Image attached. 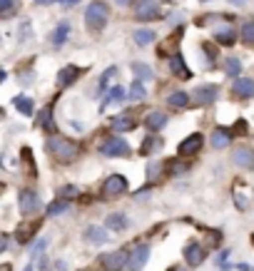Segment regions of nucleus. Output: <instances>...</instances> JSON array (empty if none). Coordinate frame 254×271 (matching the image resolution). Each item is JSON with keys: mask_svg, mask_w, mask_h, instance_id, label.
<instances>
[{"mask_svg": "<svg viewBox=\"0 0 254 271\" xmlns=\"http://www.w3.org/2000/svg\"><path fill=\"white\" fill-rule=\"evenodd\" d=\"M232 162L237 164V167H242V169H254V149L252 147H237L234 152H232Z\"/></svg>", "mask_w": 254, "mask_h": 271, "instance_id": "9d476101", "label": "nucleus"}, {"mask_svg": "<svg viewBox=\"0 0 254 271\" xmlns=\"http://www.w3.org/2000/svg\"><path fill=\"white\" fill-rule=\"evenodd\" d=\"M3 80H5V72H3V70H0V82H3Z\"/></svg>", "mask_w": 254, "mask_h": 271, "instance_id": "8fccbe9b", "label": "nucleus"}, {"mask_svg": "<svg viewBox=\"0 0 254 271\" xmlns=\"http://www.w3.org/2000/svg\"><path fill=\"white\" fill-rule=\"evenodd\" d=\"M127 214H122V211H112L107 219H105V226L107 229H112V231H125L127 229Z\"/></svg>", "mask_w": 254, "mask_h": 271, "instance_id": "f3484780", "label": "nucleus"}, {"mask_svg": "<svg viewBox=\"0 0 254 271\" xmlns=\"http://www.w3.org/2000/svg\"><path fill=\"white\" fill-rule=\"evenodd\" d=\"M112 77H117V68H107V70L100 75V85H97V90H100V92H107V90H110L107 82H110Z\"/></svg>", "mask_w": 254, "mask_h": 271, "instance_id": "7c9ffc66", "label": "nucleus"}, {"mask_svg": "<svg viewBox=\"0 0 254 271\" xmlns=\"http://www.w3.org/2000/svg\"><path fill=\"white\" fill-rule=\"evenodd\" d=\"M68 33H70V25H68V23H60V25L55 28V33L50 35V43H53L55 48H60V45L68 40Z\"/></svg>", "mask_w": 254, "mask_h": 271, "instance_id": "5701e85b", "label": "nucleus"}, {"mask_svg": "<svg viewBox=\"0 0 254 271\" xmlns=\"http://www.w3.org/2000/svg\"><path fill=\"white\" fill-rule=\"evenodd\" d=\"M107 20H110V8L102 3V0H95V3H90V8L85 10V25H87L92 33H97V30H102V28L107 25Z\"/></svg>", "mask_w": 254, "mask_h": 271, "instance_id": "f03ea898", "label": "nucleus"}, {"mask_svg": "<svg viewBox=\"0 0 254 271\" xmlns=\"http://www.w3.org/2000/svg\"><path fill=\"white\" fill-rule=\"evenodd\" d=\"M217 95H219L217 85H202V87L194 90V102L202 105V107H207V105H212L217 100Z\"/></svg>", "mask_w": 254, "mask_h": 271, "instance_id": "f8f14e48", "label": "nucleus"}, {"mask_svg": "<svg viewBox=\"0 0 254 271\" xmlns=\"http://www.w3.org/2000/svg\"><path fill=\"white\" fill-rule=\"evenodd\" d=\"M100 264H102L105 271H122L125 264H127V251H125V249H117V251L102 254V256H100Z\"/></svg>", "mask_w": 254, "mask_h": 271, "instance_id": "6e6552de", "label": "nucleus"}, {"mask_svg": "<svg viewBox=\"0 0 254 271\" xmlns=\"http://www.w3.org/2000/svg\"><path fill=\"white\" fill-rule=\"evenodd\" d=\"M5 249H8V236H5V234H0V254H3Z\"/></svg>", "mask_w": 254, "mask_h": 271, "instance_id": "79ce46f5", "label": "nucleus"}, {"mask_svg": "<svg viewBox=\"0 0 254 271\" xmlns=\"http://www.w3.org/2000/svg\"><path fill=\"white\" fill-rule=\"evenodd\" d=\"M80 72H83V68H78V65H68V68H63L60 75H58V85H60V87H70V85L80 77Z\"/></svg>", "mask_w": 254, "mask_h": 271, "instance_id": "4468645a", "label": "nucleus"}, {"mask_svg": "<svg viewBox=\"0 0 254 271\" xmlns=\"http://www.w3.org/2000/svg\"><path fill=\"white\" fill-rule=\"evenodd\" d=\"M48 266H50V261H48V259L43 256V259H40V271H50Z\"/></svg>", "mask_w": 254, "mask_h": 271, "instance_id": "c03bdc74", "label": "nucleus"}, {"mask_svg": "<svg viewBox=\"0 0 254 271\" xmlns=\"http://www.w3.org/2000/svg\"><path fill=\"white\" fill-rule=\"evenodd\" d=\"M122 97H125V90H122V87H120V85H117V87H115V90H112V95H110V97H107V100H122Z\"/></svg>", "mask_w": 254, "mask_h": 271, "instance_id": "ea45409f", "label": "nucleus"}, {"mask_svg": "<svg viewBox=\"0 0 254 271\" xmlns=\"http://www.w3.org/2000/svg\"><path fill=\"white\" fill-rule=\"evenodd\" d=\"M187 102H189V95H187V92H172V95L167 97V105H169L172 110H184Z\"/></svg>", "mask_w": 254, "mask_h": 271, "instance_id": "b1692460", "label": "nucleus"}, {"mask_svg": "<svg viewBox=\"0 0 254 271\" xmlns=\"http://www.w3.org/2000/svg\"><path fill=\"white\" fill-rule=\"evenodd\" d=\"M252 244H254V234H252Z\"/></svg>", "mask_w": 254, "mask_h": 271, "instance_id": "6e6d98bb", "label": "nucleus"}, {"mask_svg": "<svg viewBox=\"0 0 254 271\" xmlns=\"http://www.w3.org/2000/svg\"><path fill=\"white\" fill-rule=\"evenodd\" d=\"M112 130L115 132H130V130H135V120L130 115H117L112 120Z\"/></svg>", "mask_w": 254, "mask_h": 271, "instance_id": "4be33fe9", "label": "nucleus"}, {"mask_svg": "<svg viewBox=\"0 0 254 271\" xmlns=\"http://www.w3.org/2000/svg\"><path fill=\"white\" fill-rule=\"evenodd\" d=\"M132 72H135V77H137L140 82H142V80H150V77H152L150 68H147V65H140V63H135V65H132Z\"/></svg>", "mask_w": 254, "mask_h": 271, "instance_id": "f704fd0d", "label": "nucleus"}, {"mask_svg": "<svg viewBox=\"0 0 254 271\" xmlns=\"http://www.w3.org/2000/svg\"><path fill=\"white\" fill-rule=\"evenodd\" d=\"M169 70H172L174 75H179L182 80H187V77H189V70H187V65H184L182 55H172V58H169Z\"/></svg>", "mask_w": 254, "mask_h": 271, "instance_id": "aec40b11", "label": "nucleus"}, {"mask_svg": "<svg viewBox=\"0 0 254 271\" xmlns=\"http://www.w3.org/2000/svg\"><path fill=\"white\" fill-rule=\"evenodd\" d=\"M204 256H207V251H204V246H202V244L189 241V244L184 246V261H187L189 266H199V264L204 261Z\"/></svg>", "mask_w": 254, "mask_h": 271, "instance_id": "9b49d317", "label": "nucleus"}, {"mask_svg": "<svg viewBox=\"0 0 254 271\" xmlns=\"http://www.w3.org/2000/svg\"><path fill=\"white\" fill-rule=\"evenodd\" d=\"M202 48H204V53L209 55V60H214V55H217V50H214V48H212L209 43H207V45H202Z\"/></svg>", "mask_w": 254, "mask_h": 271, "instance_id": "a19ab883", "label": "nucleus"}, {"mask_svg": "<svg viewBox=\"0 0 254 271\" xmlns=\"http://www.w3.org/2000/svg\"><path fill=\"white\" fill-rule=\"evenodd\" d=\"M162 172V164H157V162H152L150 167H147V179L152 182V179H157V174Z\"/></svg>", "mask_w": 254, "mask_h": 271, "instance_id": "c9c22d12", "label": "nucleus"}, {"mask_svg": "<svg viewBox=\"0 0 254 271\" xmlns=\"http://www.w3.org/2000/svg\"><path fill=\"white\" fill-rule=\"evenodd\" d=\"M68 206H70V202H65V199H55V202L48 206V214H50V216L65 214V211H68Z\"/></svg>", "mask_w": 254, "mask_h": 271, "instance_id": "473e14b6", "label": "nucleus"}, {"mask_svg": "<svg viewBox=\"0 0 254 271\" xmlns=\"http://www.w3.org/2000/svg\"><path fill=\"white\" fill-rule=\"evenodd\" d=\"M60 197H63L65 202H68V199L78 197V189H75V187H63V189H60Z\"/></svg>", "mask_w": 254, "mask_h": 271, "instance_id": "e433bc0d", "label": "nucleus"}, {"mask_svg": "<svg viewBox=\"0 0 254 271\" xmlns=\"http://www.w3.org/2000/svg\"><path fill=\"white\" fill-rule=\"evenodd\" d=\"M55 269H58V271H68V264H65V261H58Z\"/></svg>", "mask_w": 254, "mask_h": 271, "instance_id": "a18cd8bd", "label": "nucleus"}, {"mask_svg": "<svg viewBox=\"0 0 254 271\" xmlns=\"http://www.w3.org/2000/svg\"><path fill=\"white\" fill-rule=\"evenodd\" d=\"M35 229H38V224H23V226H18V234H15L18 241H20V244H28L30 236L35 234Z\"/></svg>", "mask_w": 254, "mask_h": 271, "instance_id": "c85d7f7f", "label": "nucleus"}, {"mask_svg": "<svg viewBox=\"0 0 254 271\" xmlns=\"http://www.w3.org/2000/svg\"><path fill=\"white\" fill-rule=\"evenodd\" d=\"M145 95H147L145 85H142L140 80H135V82L130 85V92H127V97H130L132 102H140V100H145Z\"/></svg>", "mask_w": 254, "mask_h": 271, "instance_id": "bb28decb", "label": "nucleus"}, {"mask_svg": "<svg viewBox=\"0 0 254 271\" xmlns=\"http://www.w3.org/2000/svg\"><path fill=\"white\" fill-rule=\"evenodd\" d=\"M115 3H117V5H130L132 0H115Z\"/></svg>", "mask_w": 254, "mask_h": 271, "instance_id": "09e8293b", "label": "nucleus"}, {"mask_svg": "<svg viewBox=\"0 0 254 271\" xmlns=\"http://www.w3.org/2000/svg\"><path fill=\"white\" fill-rule=\"evenodd\" d=\"M18 206H20V214H25V216H30V214H35V211H40V197H38V192H33V189H23L20 194H18Z\"/></svg>", "mask_w": 254, "mask_h": 271, "instance_id": "20e7f679", "label": "nucleus"}, {"mask_svg": "<svg viewBox=\"0 0 254 271\" xmlns=\"http://www.w3.org/2000/svg\"><path fill=\"white\" fill-rule=\"evenodd\" d=\"M0 271H13V266L10 264H0Z\"/></svg>", "mask_w": 254, "mask_h": 271, "instance_id": "de8ad7c7", "label": "nucleus"}, {"mask_svg": "<svg viewBox=\"0 0 254 271\" xmlns=\"http://www.w3.org/2000/svg\"><path fill=\"white\" fill-rule=\"evenodd\" d=\"M152 40H155V33H152V30H137V33H135V43H137L140 48H142V45H150Z\"/></svg>", "mask_w": 254, "mask_h": 271, "instance_id": "72a5a7b5", "label": "nucleus"}, {"mask_svg": "<svg viewBox=\"0 0 254 271\" xmlns=\"http://www.w3.org/2000/svg\"><path fill=\"white\" fill-rule=\"evenodd\" d=\"M239 35H242V40H244L247 45H254V20H247V23L242 25Z\"/></svg>", "mask_w": 254, "mask_h": 271, "instance_id": "2f4dec72", "label": "nucleus"}, {"mask_svg": "<svg viewBox=\"0 0 254 271\" xmlns=\"http://www.w3.org/2000/svg\"><path fill=\"white\" fill-rule=\"evenodd\" d=\"M229 142H232V135L227 130H214L212 132V147L222 149V147H229Z\"/></svg>", "mask_w": 254, "mask_h": 271, "instance_id": "393cba45", "label": "nucleus"}, {"mask_svg": "<svg viewBox=\"0 0 254 271\" xmlns=\"http://www.w3.org/2000/svg\"><path fill=\"white\" fill-rule=\"evenodd\" d=\"M160 149H162V139L160 137H145L142 139V147H140V154L147 157V154H155Z\"/></svg>", "mask_w": 254, "mask_h": 271, "instance_id": "6ab92c4d", "label": "nucleus"}, {"mask_svg": "<svg viewBox=\"0 0 254 271\" xmlns=\"http://www.w3.org/2000/svg\"><path fill=\"white\" fill-rule=\"evenodd\" d=\"M23 271H33V264H28V266H25V269H23Z\"/></svg>", "mask_w": 254, "mask_h": 271, "instance_id": "3c124183", "label": "nucleus"}, {"mask_svg": "<svg viewBox=\"0 0 254 271\" xmlns=\"http://www.w3.org/2000/svg\"><path fill=\"white\" fill-rule=\"evenodd\" d=\"M135 18L142 20V23L157 20V18H160V5H157V0H137V3H135Z\"/></svg>", "mask_w": 254, "mask_h": 271, "instance_id": "423d86ee", "label": "nucleus"}, {"mask_svg": "<svg viewBox=\"0 0 254 271\" xmlns=\"http://www.w3.org/2000/svg\"><path fill=\"white\" fill-rule=\"evenodd\" d=\"M232 90H234L237 97H254V80H249V77H239V80H234Z\"/></svg>", "mask_w": 254, "mask_h": 271, "instance_id": "dca6fc26", "label": "nucleus"}, {"mask_svg": "<svg viewBox=\"0 0 254 271\" xmlns=\"http://www.w3.org/2000/svg\"><path fill=\"white\" fill-rule=\"evenodd\" d=\"M234 202H237V206H239L242 211H244V209H249V199H247V197H242L239 192H234Z\"/></svg>", "mask_w": 254, "mask_h": 271, "instance_id": "4c0bfd02", "label": "nucleus"}, {"mask_svg": "<svg viewBox=\"0 0 254 271\" xmlns=\"http://www.w3.org/2000/svg\"><path fill=\"white\" fill-rule=\"evenodd\" d=\"M13 102H15V107H18V112H20V115H25V117H30V115H33V107H35V105H33V100H30V97H15Z\"/></svg>", "mask_w": 254, "mask_h": 271, "instance_id": "cd10ccee", "label": "nucleus"}, {"mask_svg": "<svg viewBox=\"0 0 254 271\" xmlns=\"http://www.w3.org/2000/svg\"><path fill=\"white\" fill-rule=\"evenodd\" d=\"M167 167H169V172H172V174H177V172H184V169H187V164H182V162H177V159H174V162H169Z\"/></svg>", "mask_w": 254, "mask_h": 271, "instance_id": "58836bf2", "label": "nucleus"}, {"mask_svg": "<svg viewBox=\"0 0 254 271\" xmlns=\"http://www.w3.org/2000/svg\"><path fill=\"white\" fill-rule=\"evenodd\" d=\"M38 5H50V3H68V0H35Z\"/></svg>", "mask_w": 254, "mask_h": 271, "instance_id": "37998d69", "label": "nucleus"}, {"mask_svg": "<svg viewBox=\"0 0 254 271\" xmlns=\"http://www.w3.org/2000/svg\"><path fill=\"white\" fill-rule=\"evenodd\" d=\"M48 149H50V154H53L55 159H60L63 164H70V162H75V159L80 157L78 142H73V139H68V137H63V135H53V137L48 139Z\"/></svg>", "mask_w": 254, "mask_h": 271, "instance_id": "f257e3e1", "label": "nucleus"}, {"mask_svg": "<svg viewBox=\"0 0 254 271\" xmlns=\"http://www.w3.org/2000/svg\"><path fill=\"white\" fill-rule=\"evenodd\" d=\"M202 142H204V137H202L199 132H192L189 137H184V139L179 142L177 154H179V157H192V154H197V152H199Z\"/></svg>", "mask_w": 254, "mask_h": 271, "instance_id": "1a4fd4ad", "label": "nucleus"}, {"mask_svg": "<svg viewBox=\"0 0 254 271\" xmlns=\"http://www.w3.org/2000/svg\"><path fill=\"white\" fill-rule=\"evenodd\" d=\"M169 271H182V269H179V266H172V269H169Z\"/></svg>", "mask_w": 254, "mask_h": 271, "instance_id": "864d4df0", "label": "nucleus"}, {"mask_svg": "<svg viewBox=\"0 0 254 271\" xmlns=\"http://www.w3.org/2000/svg\"><path fill=\"white\" fill-rule=\"evenodd\" d=\"M125 192H127V179H125L122 174H112V177H107L105 184H102V197H105V199H115V197H120V194H125Z\"/></svg>", "mask_w": 254, "mask_h": 271, "instance_id": "0eeeda50", "label": "nucleus"}, {"mask_svg": "<svg viewBox=\"0 0 254 271\" xmlns=\"http://www.w3.org/2000/svg\"><path fill=\"white\" fill-rule=\"evenodd\" d=\"M97 149H100V154H105V157H127V154H130V144H127L125 139H120V137H105V139L97 144Z\"/></svg>", "mask_w": 254, "mask_h": 271, "instance_id": "7ed1b4c3", "label": "nucleus"}, {"mask_svg": "<svg viewBox=\"0 0 254 271\" xmlns=\"http://www.w3.org/2000/svg\"><path fill=\"white\" fill-rule=\"evenodd\" d=\"M214 38H217V43H222V45H232V43L237 40V30H234L232 25H219V28L214 30Z\"/></svg>", "mask_w": 254, "mask_h": 271, "instance_id": "a211bd4d", "label": "nucleus"}, {"mask_svg": "<svg viewBox=\"0 0 254 271\" xmlns=\"http://www.w3.org/2000/svg\"><path fill=\"white\" fill-rule=\"evenodd\" d=\"M87 241H92V244H107L110 241V234H107V229L105 226H95V224H90L87 229H85V234H83Z\"/></svg>", "mask_w": 254, "mask_h": 271, "instance_id": "ddd939ff", "label": "nucleus"}, {"mask_svg": "<svg viewBox=\"0 0 254 271\" xmlns=\"http://www.w3.org/2000/svg\"><path fill=\"white\" fill-rule=\"evenodd\" d=\"M75 3H80V0H68V5H75Z\"/></svg>", "mask_w": 254, "mask_h": 271, "instance_id": "603ef678", "label": "nucleus"}, {"mask_svg": "<svg viewBox=\"0 0 254 271\" xmlns=\"http://www.w3.org/2000/svg\"><path fill=\"white\" fill-rule=\"evenodd\" d=\"M20 8V0H0V18H10Z\"/></svg>", "mask_w": 254, "mask_h": 271, "instance_id": "a878e982", "label": "nucleus"}, {"mask_svg": "<svg viewBox=\"0 0 254 271\" xmlns=\"http://www.w3.org/2000/svg\"><path fill=\"white\" fill-rule=\"evenodd\" d=\"M252 271H254V269H252Z\"/></svg>", "mask_w": 254, "mask_h": 271, "instance_id": "13d9d810", "label": "nucleus"}, {"mask_svg": "<svg viewBox=\"0 0 254 271\" xmlns=\"http://www.w3.org/2000/svg\"><path fill=\"white\" fill-rule=\"evenodd\" d=\"M147 259H150V246H147V244H140V246H135V249L127 254L125 269H127V271H142L145 264H147Z\"/></svg>", "mask_w": 254, "mask_h": 271, "instance_id": "39448f33", "label": "nucleus"}, {"mask_svg": "<svg viewBox=\"0 0 254 271\" xmlns=\"http://www.w3.org/2000/svg\"><path fill=\"white\" fill-rule=\"evenodd\" d=\"M224 72H227L229 77H237V75L242 72V63H239L237 58H227V60H224Z\"/></svg>", "mask_w": 254, "mask_h": 271, "instance_id": "c756f323", "label": "nucleus"}, {"mask_svg": "<svg viewBox=\"0 0 254 271\" xmlns=\"http://www.w3.org/2000/svg\"><path fill=\"white\" fill-rule=\"evenodd\" d=\"M237 269H239V271H252V266H249V264H237Z\"/></svg>", "mask_w": 254, "mask_h": 271, "instance_id": "49530a36", "label": "nucleus"}, {"mask_svg": "<svg viewBox=\"0 0 254 271\" xmlns=\"http://www.w3.org/2000/svg\"><path fill=\"white\" fill-rule=\"evenodd\" d=\"M162 3H172V0H162Z\"/></svg>", "mask_w": 254, "mask_h": 271, "instance_id": "5fc2aeb1", "label": "nucleus"}, {"mask_svg": "<svg viewBox=\"0 0 254 271\" xmlns=\"http://www.w3.org/2000/svg\"><path fill=\"white\" fill-rule=\"evenodd\" d=\"M165 125H167V115L160 112V110H155V112H150V115L145 117V127H147L150 132H160Z\"/></svg>", "mask_w": 254, "mask_h": 271, "instance_id": "2eb2a0df", "label": "nucleus"}, {"mask_svg": "<svg viewBox=\"0 0 254 271\" xmlns=\"http://www.w3.org/2000/svg\"><path fill=\"white\" fill-rule=\"evenodd\" d=\"M234 3H237V0H234Z\"/></svg>", "mask_w": 254, "mask_h": 271, "instance_id": "4d7b16f0", "label": "nucleus"}, {"mask_svg": "<svg viewBox=\"0 0 254 271\" xmlns=\"http://www.w3.org/2000/svg\"><path fill=\"white\" fill-rule=\"evenodd\" d=\"M38 127H43V130H48V132L55 130V122H53V107H50V105L40 110V115H38Z\"/></svg>", "mask_w": 254, "mask_h": 271, "instance_id": "412c9836", "label": "nucleus"}]
</instances>
